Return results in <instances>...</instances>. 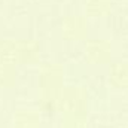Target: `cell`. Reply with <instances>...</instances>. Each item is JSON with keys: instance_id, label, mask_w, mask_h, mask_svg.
I'll return each mask as SVG.
<instances>
[]
</instances>
